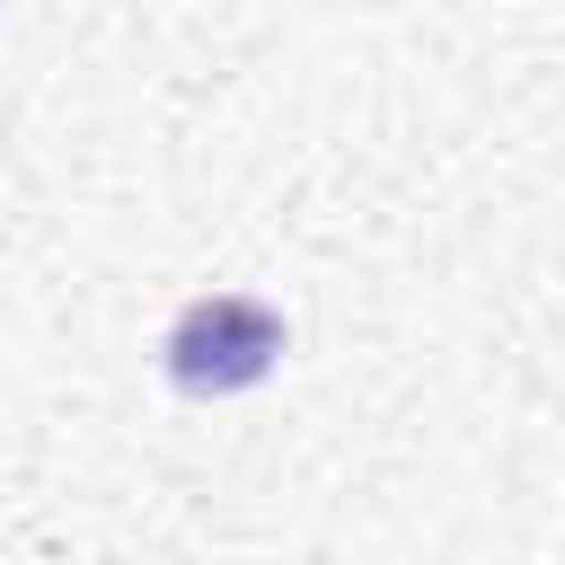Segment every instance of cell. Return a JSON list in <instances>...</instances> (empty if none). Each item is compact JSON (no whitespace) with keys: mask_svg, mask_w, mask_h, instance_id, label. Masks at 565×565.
<instances>
[{"mask_svg":"<svg viewBox=\"0 0 565 565\" xmlns=\"http://www.w3.org/2000/svg\"><path fill=\"white\" fill-rule=\"evenodd\" d=\"M168 380L185 397H230V388H256L274 362H282V318L247 291H203L177 309L168 344H159Z\"/></svg>","mask_w":565,"mask_h":565,"instance_id":"1","label":"cell"}]
</instances>
